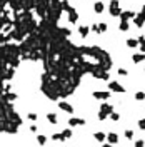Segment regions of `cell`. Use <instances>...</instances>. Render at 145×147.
Here are the masks:
<instances>
[{
  "label": "cell",
  "mask_w": 145,
  "mask_h": 147,
  "mask_svg": "<svg viewBox=\"0 0 145 147\" xmlns=\"http://www.w3.org/2000/svg\"><path fill=\"white\" fill-rule=\"evenodd\" d=\"M125 136H127V139H132L134 132H132V130H127V132H125Z\"/></svg>",
  "instance_id": "obj_4"
},
{
  "label": "cell",
  "mask_w": 145,
  "mask_h": 147,
  "mask_svg": "<svg viewBox=\"0 0 145 147\" xmlns=\"http://www.w3.org/2000/svg\"><path fill=\"white\" fill-rule=\"evenodd\" d=\"M108 140H110V142H117L118 139H117L115 134H108Z\"/></svg>",
  "instance_id": "obj_1"
},
{
  "label": "cell",
  "mask_w": 145,
  "mask_h": 147,
  "mask_svg": "<svg viewBox=\"0 0 145 147\" xmlns=\"http://www.w3.org/2000/svg\"><path fill=\"white\" fill-rule=\"evenodd\" d=\"M70 124H72V126H77V124H82V120H78V119H72Z\"/></svg>",
  "instance_id": "obj_3"
},
{
  "label": "cell",
  "mask_w": 145,
  "mask_h": 147,
  "mask_svg": "<svg viewBox=\"0 0 145 147\" xmlns=\"http://www.w3.org/2000/svg\"><path fill=\"white\" fill-rule=\"evenodd\" d=\"M95 137H97V140H104V139H105V136H104L102 132H97V134H95Z\"/></svg>",
  "instance_id": "obj_2"
},
{
  "label": "cell",
  "mask_w": 145,
  "mask_h": 147,
  "mask_svg": "<svg viewBox=\"0 0 145 147\" xmlns=\"http://www.w3.org/2000/svg\"><path fill=\"white\" fill-rule=\"evenodd\" d=\"M140 127L145 129V120H140Z\"/></svg>",
  "instance_id": "obj_7"
},
{
  "label": "cell",
  "mask_w": 145,
  "mask_h": 147,
  "mask_svg": "<svg viewBox=\"0 0 145 147\" xmlns=\"http://www.w3.org/2000/svg\"><path fill=\"white\" fill-rule=\"evenodd\" d=\"M39 142L40 144H43V142H45V137H43V136H39Z\"/></svg>",
  "instance_id": "obj_5"
},
{
  "label": "cell",
  "mask_w": 145,
  "mask_h": 147,
  "mask_svg": "<svg viewBox=\"0 0 145 147\" xmlns=\"http://www.w3.org/2000/svg\"><path fill=\"white\" fill-rule=\"evenodd\" d=\"M63 137H70V130H65L63 132Z\"/></svg>",
  "instance_id": "obj_6"
},
{
  "label": "cell",
  "mask_w": 145,
  "mask_h": 147,
  "mask_svg": "<svg viewBox=\"0 0 145 147\" xmlns=\"http://www.w3.org/2000/svg\"><path fill=\"white\" fill-rule=\"evenodd\" d=\"M104 147H110V146H104Z\"/></svg>",
  "instance_id": "obj_8"
}]
</instances>
